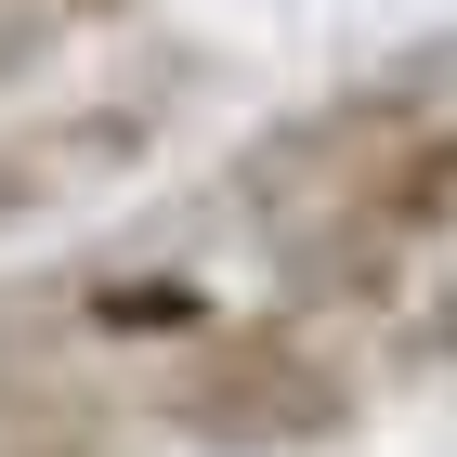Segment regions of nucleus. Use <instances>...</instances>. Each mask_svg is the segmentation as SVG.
<instances>
[{
	"mask_svg": "<svg viewBox=\"0 0 457 457\" xmlns=\"http://www.w3.org/2000/svg\"><path fill=\"white\" fill-rule=\"evenodd\" d=\"M157 419L196 457H327L366 419V366H353L314 314H210L170 353Z\"/></svg>",
	"mask_w": 457,
	"mask_h": 457,
	"instance_id": "obj_1",
	"label": "nucleus"
},
{
	"mask_svg": "<svg viewBox=\"0 0 457 457\" xmlns=\"http://www.w3.org/2000/svg\"><path fill=\"white\" fill-rule=\"evenodd\" d=\"M92 157H131V131H92V144H27V131H0V222H39L53 196H66V170H92Z\"/></svg>",
	"mask_w": 457,
	"mask_h": 457,
	"instance_id": "obj_2",
	"label": "nucleus"
},
{
	"mask_svg": "<svg viewBox=\"0 0 457 457\" xmlns=\"http://www.w3.org/2000/svg\"><path fill=\"white\" fill-rule=\"evenodd\" d=\"M13 457H131V445H105V431H13Z\"/></svg>",
	"mask_w": 457,
	"mask_h": 457,
	"instance_id": "obj_3",
	"label": "nucleus"
},
{
	"mask_svg": "<svg viewBox=\"0 0 457 457\" xmlns=\"http://www.w3.org/2000/svg\"><path fill=\"white\" fill-rule=\"evenodd\" d=\"M27 13H53V27H105V13H144V0H27Z\"/></svg>",
	"mask_w": 457,
	"mask_h": 457,
	"instance_id": "obj_4",
	"label": "nucleus"
}]
</instances>
